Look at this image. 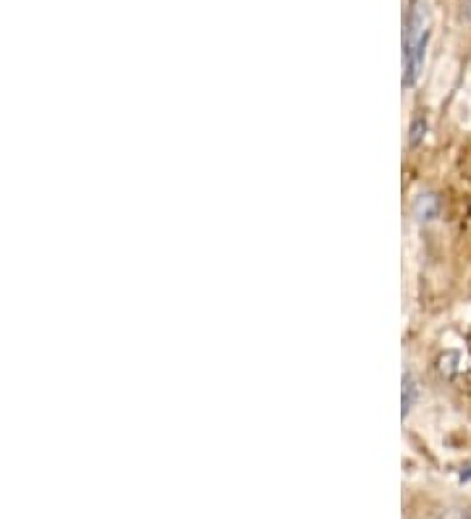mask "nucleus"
Returning <instances> with one entry per match:
<instances>
[{
	"mask_svg": "<svg viewBox=\"0 0 471 519\" xmlns=\"http://www.w3.org/2000/svg\"><path fill=\"white\" fill-rule=\"evenodd\" d=\"M414 401H417V383H414L411 373H403V391H401V414L403 417L411 412Z\"/></svg>",
	"mask_w": 471,
	"mask_h": 519,
	"instance_id": "nucleus-3",
	"label": "nucleus"
},
{
	"mask_svg": "<svg viewBox=\"0 0 471 519\" xmlns=\"http://www.w3.org/2000/svg\"><path fill=\"white\" fill-rule=\"evenodd\" d=\"M425 134H427V119L425 116H414L411 129H409V145L411 147H419L422 139H425Z\"/></svg>",
	"mask_w": 471,
	"mask_h": 519,
	"instance_id": "nucleus-4",
	"label": "nucleus"
},
{
	"mask_svg": "<svg viewBox=\"0 0 471 519\" xmlns=\"http://www.w3.org/2000/svg\"><path fill=\"white\" fill-rule=\"evenodd\" d=\"M459 480H461V482H471V462L467 465V467H464V470H461V475H459Z\"/></svg>",
	"mask_w": 471,
	"mask_h": 519,
	"instance_id": "nucleus-5",
	"label": "nucleus"
},
{
	"mask_svg": "<svg viewBox=\"0 0 471 519\" xmlns=\"http://www.w3.org/2000/svg\"><path fill=\"white\" fill-rule=\"evenodd\" d=\"M427 42H430V5L427 0H411L409 16H406V32H403V84L406 87H414L422 74Z\"/></svg>",
	"mask_w": 471,
	"mask_h": 519,
	"instance_id": "nucleus-1",
	"label": "nucleus"
},
{
	"mask_svg": "<svg viewBox=\"0 0 471 519\" xmlns=\"http://www.w3.org/2000/svg\"><path fill=\"white\" fill-rule=\"evenodd\" d=\"M411 213H414V218L417 221H422V223H427V221H434L437 218V213H440V200H437V195H419L414 205H411Z\"/></svg>",
	"mask_w": 471,
	"mask_h": 519,
	"instance_id": "nucleus-2",
	"label": "nucleus"
}]
</instances>
